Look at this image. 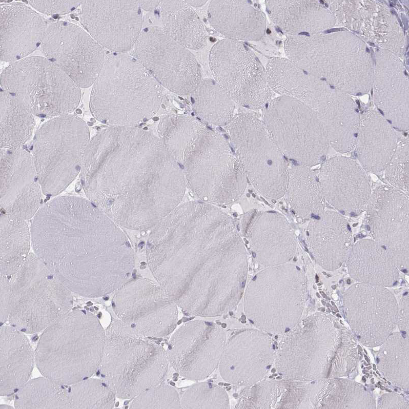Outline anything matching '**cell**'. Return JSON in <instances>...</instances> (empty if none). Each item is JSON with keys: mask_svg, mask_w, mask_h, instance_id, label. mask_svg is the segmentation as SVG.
<instances>
[{"mask_svg": "<svg viewBox=\"0 0 409 409\" xmlns=\"http://www.w3.org/2000/svg\"><path fill=\"white\" fill-rule=\"evenodd\" d=\"M30 232L34 253L72 293L100 297L130 279L135 258L128 237L88 199L54 198L34 216Z\"/></svg>", "mask_w": 409, "mask_h": 409, "instance_id": "6da1fadb", "label": "cell"}, {"mask_svg": "<svg viewBox=\"0 0 409 409\" xmlns=\"http://www.w3.org/2000/svg\"><path fill=\"white\" fill-rule=\"evenodd\" d=\"M224 214L202 203L183 206L156 224L148 237V266L157 283L185 312L222 316L239 299L220 282L219 222Z\"/></svg>", "mask_w": 409, "mask_h": 409, "instance_id": "7a4b0ae2", "label": "cell"}, {"mask_svg": "<svg viewBox=\"0 0 409 409\" xmlns=\"http://www.w3.org/2000/svg\"><path fill=\"white\" fill-rule=\"evenodd\" d=\"M105 336L95 315L71 310L43 331L35 352V364L43 376L67 385L90 378L99 367Z\"/></svg>", "mask_w": 409, "mask_h": 409, "instance_id": "3957f363", "label": "cell"}, {"mask_svg": "<svg viewBox=\"0 0 409 409\" xmlns=\"http://www.w3.org/2000/svg\"><path fill=\"white\" fill-rule=\"evenodd\" d=\"M0 280L1 324L33 334L72 310V292L34 253L14 274H1Z\"/></svg>", "mask_w": 409, "mask_h": 409, "instance_id": "277c9868", "label": "cell"}, {"mask_svg": "<svg viewBox=\"0 0 409 409\" xmlns=\"http://www.w3.org/2000/svg\"><path fill=\"white\" fill-rule=\"evenodd\" d=\"M105 335L96 373L116 397L133 399L163 382L169 362L161 345L118 318L112 319Z\"/></svg>", "mask_w": 409, "mask_h": 409, "instance_id": "5b68a950", "label": "cell"}, {"mask_svg": "<svg viewBox=\"0 0 409 409\" xmlns=\"http://www.w3.org/2000/svg\"><path fill=\"white\" fill-rule=\"evenodd\" d=\"M162 87L133 56L113 52L106 56L93 84L90 109L104 124L151 114L159 106Z\"/></svg>", "mask_w": 409, "mask_h": 409, "instance_id": "8992f818", "label": "cell"}, {"mask_svg": "<svg viewBox=\"0 0 409 409\" xmlns=\"http://www.w3.org/2000/svg\"><path fill=\"white\" fill-rule=\"evenodd\" d=\"M90 136L85 121L70 114L53 118L38 129L31 154L44 194L55 196L75 179Z\"/></svg>", "mask_w": 409, "mask_h": 409, "instance_id": "52a82bcc", "label": "cell"}, {"mask_svg": "<svg viewBox=\"0 0 409 409\" xmlns=\"http://www.w3.org/2000/svg\"><path fill=\"white\" fill-rule=\"evenodd\" d=\"M1 89L23 103L33 115L54 118L78 106L80 88L46 57L31 56L10 64L1 76Z\"/></svg>", "mask_w": 409, "mask_h": 409, "instance_id": "ba28073f", "label": "cell"}, {"mask_svg": "<svg viewBox=\"0 0 409 409\" xmlns=\"http://www.w3.org/2000/svg\"><path fill=\"white\" fill-rule=\"evenodd\" d=\"M224 127L248 180L268 199L284 196L289 167L262 120L238 113Z\"/></svg>", "mask_w": 409, "mask_h": 409, "instance_id": "9c48e42d", "label": "cell"}, {"mask_svg": "<svg viewBox=\"0 0 409 409\" xmlns=\"http://www.w3.org/2000/svg\"><path fill=\"white\" fill-rule=\"evenodd\" d=\"M262 121L284 156L308 167L325 159L330 144L312 110L292 98L279 96L265 106Z\"/></svg>", "mask_w": 409, "mask_h": 409, "instance_id": "30bf717a", "label": "cell"}, {"mask_svg": "<svg viewBox=\"0 0 409 409\" xmlns=\"http://www.w3.org/2000/svg\"><path fill=\"white\" fill-rule=\"evenodd\" d=\"M209 63L214 79L235 103L259 110L272 99L265 68L242 42L219 40L210 51Z\"/></svg>", "mask_w": 409, "mask_h": 409, "instance_id": "8fae6325", "label": "cell"}, {"mask_svg": "<svg viewBox=\"0 0 409 409\" xmlns=\"http://www.w3.org/2000/svg\"><path fill=\"white\" fill-rule=\"evenodd\" d=\"M134 54L161 86L177 94H191L202 80L201 68L194 55L160 26L141 30Z\"/></svg>", "mask_w": 409, "mask_h": 409, "instance_id": "7c38bea8", "label": "cell"}, {"mask_svg": "<svg viewBox=\"0 0 409 409\" xmlns=\"http://www.w3.org/2000/svg\"><path fill=\"white\" fill-rule=\"evenodd\" d=\"M112 305L118 319L146 336L163 338L176 327L177 305L149 279H130L115 292Z\"/></svg>", "mask_w": 409, "mask_h": 409, "instance_id": "4fadbf2b", "label": "cell"}, {"mask_svg": "<svg viewBox=\"0 0 409 409\" xmlns=\"http://www.w3.org/2000/svg\"><path fill=\"white\" fill-rule=\"evenodd\" d=\"M200 130L196 154V191L205 199L221 204L237 200L248 179L231 145L223 136Z\"/></svg>", "mask_w": 409, "mask_h": 409, "instance_id": "5bb4252c", "label": "cell"}, {"mask_svg": "<svg viewBox=\"0 0 409 409\" xmlns=\"http://www.w3.org/2000/svg\"><path fill=\"white\" fill-rule=\"evenodd\" d=\"M40 51L80 88L93 85L106 57L104 48L88 32L62 21L47 26Z\"/></svg>", "mask_w": 409, "mask_h": 409, "instance_id": "9a60e30c", "label": "cell"}, {"mask_svg": "<svg viewBox=\"0 0 409 409\" xmlns=\"http://www.w3.org/2000/svg\"><path fill=\"white\" fill-rule=\"evenodd\" d=\"M226 341V331L219 324L202 320L188 321L170 338L169 363L181 377L203 380L218 367Z\"/></svg>", "mask_w": 409, "mask_h": 409, "instance_id": "2e32d148", "label": "cell"}, {"mask_svg": "<svg viewBox=\"0 0 409 409\" xmlns=\"http://www.w3.org/2000/svg\"><path fill=\"white\" fill-rule=\"evenodd\" d=\"M305 288V277L295 267L282 285L253 284L245 296L246 315L257 329L281 335L296 320Z\"/></svg>", "mask_w": 409, "mask_h": 409, "instance_id": "e0dca14e", "label": "cell"}, {"mask_svg": "<svg viewBox=\"0 0 409 409\" xmlns=\"http://www.w3.org/2000/svg\"><path fill=\"white\" fill-rule=\"evenodd\" d=\"M80 23L104 48L126 53L134 47L142 25L137 1H82Z\"/></svg>", "mask_w": 409, "mask_h": 409, "instance_id": "ac0fdd59", "label": "cell"}, {"mask_svg": "<svg viewBox=\"0 0 409 409\" xmlns=\"http://www.w3.org/2000/svg\"><path fill=\"white\" fill-rule=\"evenodd\" d=\"M366 210L374 240L387 250L398 268L408 269V197L393 187L381 185L372 191Z\"/></svg>", "mask_w": 409, "mask_h": 409, "instance_id": "d6986e66", "label": "cell"}, {"mask_svg": "<svg viewBox=\"0 0 409 409\" xmlns=\"http://www.w3.org/2000/svg\"><path fill=\"white\" fill-rule=\"evenodd\" d=\"M276 345L269 333L258 329L236 330L226 341L219 363L223 380L248 387L262 380L274 364Z\"/></svg>", "mask_w": 409, "mask_h": 409, "instance_id": "ffe728a7", "label": "cell"}, {"mask_svg": "<svg viewBox=\"0 0 409 409\" xmlns=\"http://www.w3.org/2000/svg\"><path fill=\"white\" fill-rule=\"evenodd\" d=\"M1 214L27 220L40 208L42 193L31 154L1 150Z\"/></svg>", "mask_w": 409, "mask_h": 409, "instance_id": "44dd1931", "label": "cell"}, {"mask_svg": "<svg viewBox=\"0 0 409 409\" xmlns=\"http://www.w3.org/2000/svg\"><path fill=\"white\" fill-rule=\"evenodd\" d=\"M365 171L357 161L345 156L323 162L317 176L325 201L347 215L365 210L372 192Z\"/></svg>", "mask_w": 409, "mask_h": 409, "instance_id": "7402d4cb", "label": "cell"}, {"mask_svg": "<svg viewBox=\"0 0 409 409\" xmlns=\"http://www.w3.org/2000/svg\"><path fill=\"white\" fill-rule=\"evenodd\" d=\"M47 25L37 12L19 3L0 5L1 61L24 58L40 46Z\"/></svg>", "mask_w": 409, "mask_h": 409, "instance_id": "603a6c76", "label": "cell"}, {"mask_svg": "<svg viewBox=\"0 0 409 409\" xmlns=\"http://www.w3.org/2000/svg\"><path fill=\"white\" fill-rule=\"evenodd\" d=\"M312 219L308 232L311 252L324 269H338L347 260L352 248V233L347 220L331 210H324Z\"/></svg>", "mask_w": 409, "mask_h": 409, "instance_id": "cb8c5ba5", "label": "cell"}, {"mask_svg": "<svg viewBox=\"0 0 409 409\" xmlns=\"http://www.w3.org/2000/svg\"><path fill=\"white\" fill-rule=\"evenodd\" d=\"M208 18L211 26L229 39L257 41L266 32L265 15L248 1H211Z\"/></svg>", "mask_w": 409, "mask_h": 409, "instance_id": "d4e9b609", "label": "cell"}, {"mask_svg": "<svg viewBox=\"0 0 409 409\" xmlns=\"http://www.w3.org/2000/svg\"><path fill=\"white\" fill-rule=\"evenodd\" d=\"M0 394L17 393L30 379L35 352L25 333L3 324L0 329Z\"/></svg>", "mask_w": 409, "mask_h": 409, "instance_id": "484cf974", "label": "cell"}, {"mask_svg": "<svg viewBox=\"0 0 409 409\" xmlns=\"http://www.w3.org/2000/svg\"><path fill=\"white\" fill-rule=\"evenodd\" d=\"M393 126L381 115L368 113L360 120L354 148L361 166L368 172L384 170L399 141Z\"/></svg>", "mask_w": 409, "mask_h": 409, "instance_id": "4316f807", "label": "cell"}, {"mask_svg": "<svg viewBox=\"0 0 409 409\" xmlns=\"http://www.w3.org/2000/svg\"><path fill=\"white\" fill-rule=\"evenodd\" d=\"M346 261L350 275L361 283L389 286L399 277L398 268L388 252L375 240L358 241Z\"/></svg>", "mask_w": 409, "mask_h": 409, "instance_id": "83f0119b", "label": "cell"}, {"mask_svg": "<svg viewBox=\"0 0 409 409\" xmlns=\"http://www.w3.org/2000/svg\"><path fill=\"white\" fill-rule=\"evenodd\" d=\"M159 18L164 32L188 49L202 48L207 38L206 28L186 1H160Z\"/></svg>", "mask_w": 409, "mask_h": 409, "instance_id": "f1b7e54d", "label": "cell"}, {"mask_svg": "<svg viewBox=\"0 0 409 409\" xmlns=\"http://www.w3.org/2000/svg\"><path fill=\"white\" fill-rule=\"evenodd\" d=\"M284 195L294 211L303 217H314L324 211L325 200L317 174L310 167L289 168Z\"/></svg>", "mask_w": 409, "mask_h": 409, "instance_id": "f546056e", "label": "cell"}, {"mask_svg": "<svg viewBox=\"0 0 409 409\" xmlns=\"http://www.w3.org/2000/svg\"><path fill=\"white\" fill-rule=\"evenodd\" d=\"M1 149H16L31 139L35 120L31 111L8 92L1 90Z\"/></svg>", "mask_w": 409, "mask_h": 409, "instance_id": "4dcf8cb0", "label": "cell"}, {"mask_svg": "<svg viewBox=\"0 0 409 409\" xmlns=\"http://www.w3.org/2000/svg\"><path fill=\"white\" fill-rule=\"evenodd\" d=\"M1 274L10 276L23 265L30 253L31 232L26 220L1 214Z\"/></svg>", "mask_w": 409, "mask_h": 409, "instance_id": "1f68e13d", "label": "cell"}, {"mask_svg": "<svg viewBox=\"0 0 409 409\" xmlns=\"http://www.w3.org/2000/svg\"><path fill=\"white\" fill-rule=\"evenodd\" d=\"M69 385L46 377L29 380L14 398L16 408H71Z\"/></svg>", "mask_w": 409, "mask_h": 409, "instance_id": "d6a6232c", "label": "cell"}, {"mask_svg": "<svg viewBox=\"0 0 409 409\" xmlns=\"http://www.w3.org/2000/svg\"><path fill=\"white\" fill-rule=\"evenodd\" d=\"M191 94L195 111L214 124L224 127L235 115V103L214 79H202Z\"/></svg>", "mask_w": 409, "mask_h": 409, "instance_id": "836d02e7", "label": "cell"}, {"mask_svg": "<svg viewBox=\"0 0 409 409\" xmlns=\"http://www.w3.org/2000/svg\"><path fill=\"white\" fill-rule=\"evenodd\" d=\"M71 408H113L116 397L101 379L88 378L69 386Z\"/></svg>", "mask_w": 409, "mask_h": 409, "instance_id": "e575fe53", "label": "cell"}, {"mask_svg": "<svg viewBox=\"0 0 409 409\" xmlns=\"http://www.w3.org/2000/svg\"><path fill=\"white\" fill-rule=\"evenodd\" d=\"M181 408H230L228 395L217 384L198 382L189 387L180 397Z\"/></svg>", "mask_w": 409, "mask_h": 409, "instance_id": "d590c367", "label": "cell"}, {"mask_svg": "<svg viewBox=\"0 0 409 409\" xmlns=\"http://www.w3.org/2000/svg\"><path fill=\"white\" fill-rule=\"evenodd\" d=\"M129 408H181L180 397L173 386L161 383L144 391L132 399Z\"/></svg>", "mask_w": 409, "mask_h": 409, "instance_id": "8d00e7d4", "label": "cell"}, {"mask_svg": "<svg viewBox=\"0 0 409 409\" xmlns=\"http://www.w3.org/2000/svg\"><path fill=\"white\" fill-rule=\"evenodd\" d=\"M408 139L399 141L397 147L384 169L385 179L393 187L408 192L409 181Z\"/></svg>", "mask_w": 409, "mask_h": 409, "instance_id": "74e56055", "label": "cell"}, {"mask_svg": "<svg viewBox=\"0 0 409 409\" xmlns=\"http://www.w3.org/2000/svg\"><path fill=\"white\" fill-rule=\"evenodd\" d=\"M37 11L50 15L70 13L80 6L82 1H28Z\"/></svg>", "mask_w": 409, "mask_h": 409, "instance_id": "f35d334b", "label": "cell"}, {"mask_svg": "<svg viewBox=\"0 0 409 409\" xmlns=\"http://www.w3.org/2000/svg\"><path fill=\"white\" fill-rule=\"evenodd\" d=\"M141 9L147 11H152L159 7L160 1H137Z\"/></svg>", "mask_w": 409, "mask_h": 409, "instance_id": "ab89813d", "label": "cell"}, {"mask_svg": "<svg viewBox=\"0 0 409 409\" xmlns=\"http://www.w3.org/2000/svg\"><path fill=\"white\" fill-rule=\"evenodd\" d=\"M186 2L191 7H198L204 5L208 1L205 0H188Z\"/></svg>", "mask_w": 409, "mask_h": 409, "instance_id": "60d3db41", "label": "cell"}, {"mask_svg": "<svg viewBox=\"0 0 409 409\" xmlns=\"http://www.w3.org/2000/svg\"><path fill=\"white\" fill-rule=\"evenodd\" d=\"M341 30H343V29H341L340 28H334V29H330V33H331V32H333L339 31H340Z\"/></svg>", "mask_w": 409, "mask_h": 409, "instance_id": "b9f144b4", "label": "cell"}, {"mask_svg": "<svg viewBox=\"0 0 409 409\" xmlns=\"http://www.w3.org/2000/svg\"><path fill=\"white\" fill-rule=\"evenodd\" d=\"M364 357L365 358V360L367 362H370V359L367 357L366 355H364Z\"/></svg>", "mask_w": 409, "mask_h": 409, "instance_id": "7bdbcfd3", "label": "cell"}, {"mask_svg": "<svg viewBox=\"0 0 409 409\" xmlns=\"http://www.w3.org/2000/svg\"><path fill=\"white\" fill-rule=\"evenodd\" d=\"M178 164L179 166V167L181 168V169H183L184 168V167H183V166L182 165H181V164H180L179 163H178Z\"/></svg>", "mask_w": 409, "mask_h": 409, "instance_id": "ee69618b", "label": "cell"}, {"mask_svg": "<svg viewBox=\"0 0 409 409\" xmlns=\"http://www.w3.org/2000/svg\"><path fill=\"white\" fill-rule=\"evenodd\" d=\"M391 12H392V13H393V14H395L396 15H397V14L396 12H395L394 10H392V11H391Z\"/></svg>", "mask_w": 409, "mask_h": 409, "instance_id": "f6af8a7d", "label": "cell"}, {"mask_svg": "<svg viewBox=\"0 0 409 409\" xmlns=\"http://www.w3.org/2000/svg\"><path fill=\"white\" fill-rule=\"evenodd\" d=\"M368 44H370V45H371V46H374V44H373V43H371V42H368Z\"/></svg>", "mask_w": 409, "mask_h": 409, "instance_id": "bcb514c9", "label": "cell"}, {"mask_svg": "<svg viewBox=\"0 0 409 409\" xmlns=\"http://www.w3.org/2000/svg\"><path fill=\"white\" fill-rule=\"evenodd\" d=\"M319 2L321 3L322 4H324V2L323 1H321V0L319 1Z\"/></svg>", "mask_w": 409, "mask_h": 409, "instance_id": "7dc6e473", "label": "cell"}, {"mask_svg": "<svg viewBox=\"0 0 409 409\" xmlns=\"http://www.w3.org/2000/svg\"><path fill=\"white\" fill-rule=\"evenodd\" d=\"M366 50L367 52L370 53V50L367 48H366Z\"/></svg>", "mask_w": 409, "mask_h": 409, "instance_id": "c3c4849f", "label": "cell"}, {"mask_svg": "<svg viewBox=\"0 0 409 409\" xmlns=\"http://www.w3.org/2000/svg\"><path fill=\"white\" fill-rule=\"evenodd\" d=\"M153 119H154V120H158V118L157 117H154Z\"/></svg>", "mask_w": 409, "mask_h": 409, "instance_id": "681fc988", "label": "cell"}, {"mask_svg": "<svg viewBox=\"0 0 409 409\" xmlns=\"http://www.w3.org/2000/svg\"><path fill=\"white\" fill-rule=\"evenodd\" d=\"M362 380H363L364 382H365L366 381V379L364 377H362Z\"/></svg>", "mask_w": 409, "mask_h": 409, "instance_id": "f907efd6", "label": "cell"}, {"mask_svg": "<svg viewBox=\"0 0 409 409\" xmlns=\"http://www.w3.org/2000/svg\"><path fill=\"white\" fill-rule=\"evenodd\" d=\"M398 20H399V22L400 23V25H402V23L401 22V21L400 20V19H398Z\"/></svg>", "mask_w": 409, "mask_h": 409, "instance_id": "816d5d0a", "label": "cell"}, {"mask_svg": "<svg viewBox=\"0 0 409 409\" xmlns=\"http://www.w3.org/2000/svg\"><path fill=\"white\" fill-rule=\"evenodd\" d=\"M373 367H374V370H375L376 369V366H375V364L373 365Z\"/></svg>", "mask_w": 409, "mask_h": 409, "instance_id": "f5cc1de1", "label": "cell"}, {"mask_svg": "<svg viewBox=\"0 0 409 409\" xmlns=\"http://www.w3.org/2000/svg\"><path fill=\"white\" fill-rule=\"evenodd\" d=\"M143 125H144V124H140V125L139 126V128L141 127V126H142Z\"/></svg>", "mask_w": 409, "mask_h": 409, "instance_id": "db71d44e", "label": "cell"}, {"mask_svg": "<svg viewBox=\"0 0 409 409\" xmlns=\"http://www.w3.org/2000/svg\"><path fill=\"white\" fill-rule=\"evenodd\" d=\"M144 121H147V118H144Z\"/></svg>", "mask_w": 409, "mask_h": 409, "instance_id": "11a10c76", "label": "cell"}, {"mask_svg": "<svg viewBox=\"0 0 409 409\" xmlns=\"http://www.w3.org/2000/svg\"><path fill=\"white\" fill-rule=\"evenodd\" d=\"M377 362H379V359L378 358H377Z\"/></svg>", "mask_w": 409, "mask_h": 409, "instance_id": "9f6ffc18", "label": "cell"}, {"mask_svg": "<svg viewBox=\"0 0 409 409\" xmlns=\"http://www.w3.org/2000/svg\"><path fill=\"white\" fill-rule=\"evenodd\" d=\"M371 94L373 95V90L371 91Z\"/></svg>", "mask_w": 409, "mask_h": 409, "instance_id": "6f0895ef", "label": "cell"}, {"mask_svg": "<svg viewBox=\"0 0 409 409\" xmlns=\"http://www.w3.org/2000/svg\"><path fill=\"white\" fill-rule=\"evenodd\" d=\"M144 129H145V130H147V127H145V128H144Z\"/></svg>", "mask_w": 409, "mask_h": 409, "instance_id": "680465c9", "label": "cell"}, {"mask_svg": "<svg viewBox=\"0 0 409 409\" xmlns=\"http://www.w3.org/2000/svg\"><path fill=\"white\" fill-rule=\"evenodd\" d=\"M325 6H326V7H328V5L326 4H325Z\"/></svg>", "mask_w": 409, "mask_h": 409, "instance_id": "91938a15", "label": "cell"}, {"mask_svg": "<svg viewBox=\"0 0 409 409\" xmlns=\"http://www.w3.org/2000/svg\"><path fill=\"white\" fill-rule=\"evenodd\" d=\"M337 316H338V317H340V316L339 315V314H337Z\"/></svg>", "mask_w": 409, "mask_h": 409, "instance_id": "94428289", "label": "cell"}, {"mask_svg": "<svg viewBox=\"0 0 409 409\" xmlns=\"http://www.w3.org/2000/svg\"><path fill=\"white\" fill-rule=\"evenodd\" d=\"M376 373H377V374H378V375H380V374L378 373V372H377H377H376Z\"/></svg>", "mask_w": 409, "mask_h": 409, "instance_id": "6125c7cd", "label": "cell"}]
</instances>
